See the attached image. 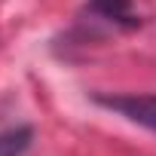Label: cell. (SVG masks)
<instances>
[{
    "instance_id": "7a4b0ae2",
    "label": "cell",
    "mask_w": 156,
    "mask_h": 156,
    "mask_svg": "<svg viewBox=\"0 0 156 156\" xmlns=\"http://www.w3.org/2000/svg\"><path fill=\"white\" fill-rule=\"evenodd\" d=\"M86 12L95 22L113 25V28H138L141 16L132 9V0H92L86 6Z\"/></svg>"
},
{
    "instance_id": "6da1fadb",
    "label": "cell",
    "mask_w": 156,
    "mask_h": 156,
    "mask_svg": "<svg viewBox=\"0 0 156 156\" xmlns=\"http://www.w3.org/2000/svg\"><path fill=\"white\" fill-rule=\"evenodd\" d=\"M92 98L104 110L119 113L122 119H129V122H135V126L156 135V92H147V95H138V92H119V95L95 92Z\"/></svg>"
},
{
    "instance_id": "3957f363",
    "label": "cell",
    "mask_w": 156,
    "mask_h": 156,
    "mask_svg": "<svg viewBox=\"0 0 156 156\" xmlns=\"http://www.w3.org/2000/svg\"><path fill=\"white\" fill-rule=\"evenodd\" d=\"M31 138H34L31 126H16L0 132V156H25L31 147Z\"/></svg>"
}]
</instances>
